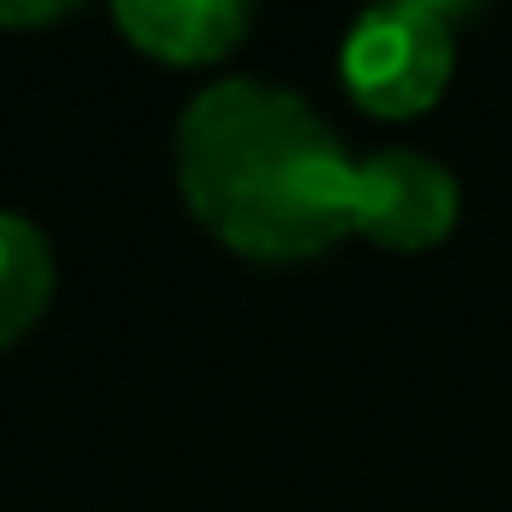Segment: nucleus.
Here are the masks:
<instances>
[{
  "label": "nucleus",
  "mask_w": 512,
  "mask_h": 512,
  "mask_svg": "<svg viewBox=\"0 0 512 512\" xmlns=\"http://www.w3.org/2000/svg\"><path fill=\"white\" fill-rule=\"evenodd\" d=\"M458 175L422 151H374L356 157L350 235L386 253H428L458 223Z\"/></svg>",
  "instance_id": "3"
},
{
  "label": "nucleus",
  "mask_w": 512,
  "mask_h": 512,
  "mask_svg": "<svg viewBox=\"0 0 512 512\" xmlns=\"http://www.w3.org/2000/svg\"><path fill=\"white\" fill-rule=\"evenodd\" d=\"M452 67H458V31H452V7H440V0L368 7L344 31V49H338L344 91L380 121L428 115Z\"/></svg>",
  "instance_id": "2"
},
{
  "label": "nucleus",
  "mask_w": 512,
  "mask_h": 512,
  "mask_svg": "<svg viewBox=\"0 0 512 512\" xmlns=\"http://www.w3.org/2000/svg\"><path fill=\"white\" fill-rule=\"evenodd\" d=\"M37 19H61V7H0V25H37Z\"/></svg>",
  "instance_id": "6"
},
{
  "label": "nucleus",
  "mask_w": 512,
  "mask_h": 512,
  "mask_svg": "<svg viewBox=\"0 0 512 512\" xmlns=\"http://www.w3.org/2000/svg\"><path fill=\"white\" fill-rule=\"evenodd\" d=\"M115 31L163 67H211L247 37L241 0H121Z\"/></svg>",
  "instance_id": "4"
},
{
  "label": "nucleus",
  "mask_w": 512,
  "mask_h": 512,
  "mask_svg": "<svg viewBox=\"0 0 512 512\" xmlns=\"http://www.w3.org/2000/svg\"><path fill=\"white\" fill-rule=\"evenodd\" d=\"M49 296H55L49 235L19 211H0V350H13L43 320Z\"/></svg>",
  "instance_id": "5"
},
{
  "label": "nucleus",
  "mask_w": 512,
  "mask_h": 512,
  "mask_svg": "<svg viewBox=\"0 0 512 512\" xmlns=\"http://www.w3.org/2000/svg\"><path fill=\"white\" fill-rule=\"evenodd\" d=\"M175 187L229 253L296 266L350 235L356 157L290 85L217 79L175 121Z\"/></svg>",
  "instance_id": "1"
}]
</instances>
